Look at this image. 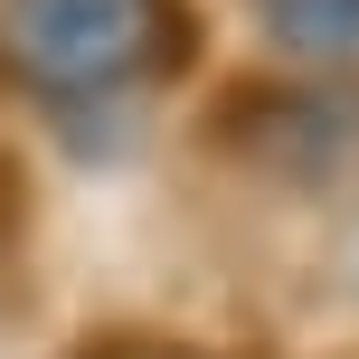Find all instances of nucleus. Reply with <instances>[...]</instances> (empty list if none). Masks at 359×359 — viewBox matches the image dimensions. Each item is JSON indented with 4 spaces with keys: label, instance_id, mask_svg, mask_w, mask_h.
<instances>
[{
    "label": "nucleus",
    "instance_id": "obj_1",
    "mask_svg": "<svg viewBox=\"0 0 359 359\" xmlns=\"http://www.w3.org/2000/svg\"><path fill=\"white\" fill-rule=\"evenodd\" d=\"M19 29L38 38L48 76H114L142 48V0H19Z\"/></svg>",
    "mask_w": 359,
    "mask_h": 359
}]
</instances>
